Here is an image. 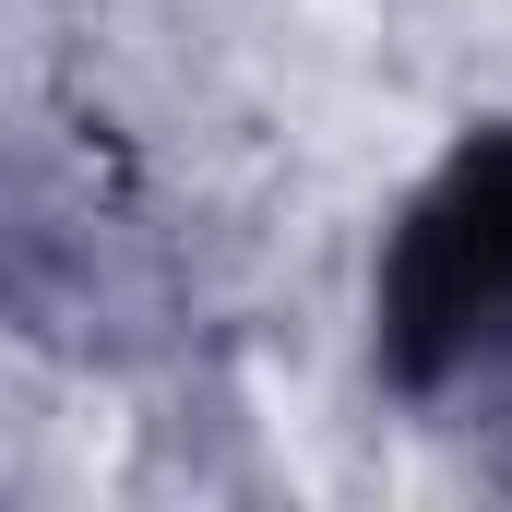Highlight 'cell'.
I'll return each instance as SVG.
<instances>
[{
    "label": "cell",
    "instance_id": "obj_1",
    "mask_svg": "<svg viewBox=\"0 0 512 512\" xmlns=\"http://www.w3.org/2000/svg\"><path fill=\"white\" fill-rule=\"evenodd\" d=\"M370 382L417 429H512V120H465L370 251Z\"/></svg>",
    "mask_w": 512,
    "mask_h": 512
}]
</instances>
